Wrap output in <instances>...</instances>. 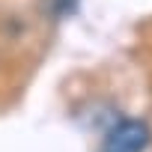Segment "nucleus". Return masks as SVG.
I'll return each instance as SVG.
<instances>
[{"label":"nucleus","instance_id":"nucleus-1","mask_svg":"<svg viewBox=\"0 0 152 152\" xmlns=\"http://www.w3.org/2000/svg\"><path fill=\"white\" fill-rule=\"evenodd\" d=\"M149 146V125L143 119H119L107 131V152H143Z\"/></svg>","mask_w":152,"mask_h":152},{"label":"nucleus","instance_id":"nucleus-2","mask_svg":"<svg viewBox=\"0 0 152 152\" xmlns=\"http://www.w3.org/2000/svg\"><path fill=\"white\" fill-rule=\"evenodd\" d=\"M78 3L81 0H51V15L54 18H66V15H72L78 9Z\"/></svg>","mask_w":152,"mask_h":152}]
</instances>
